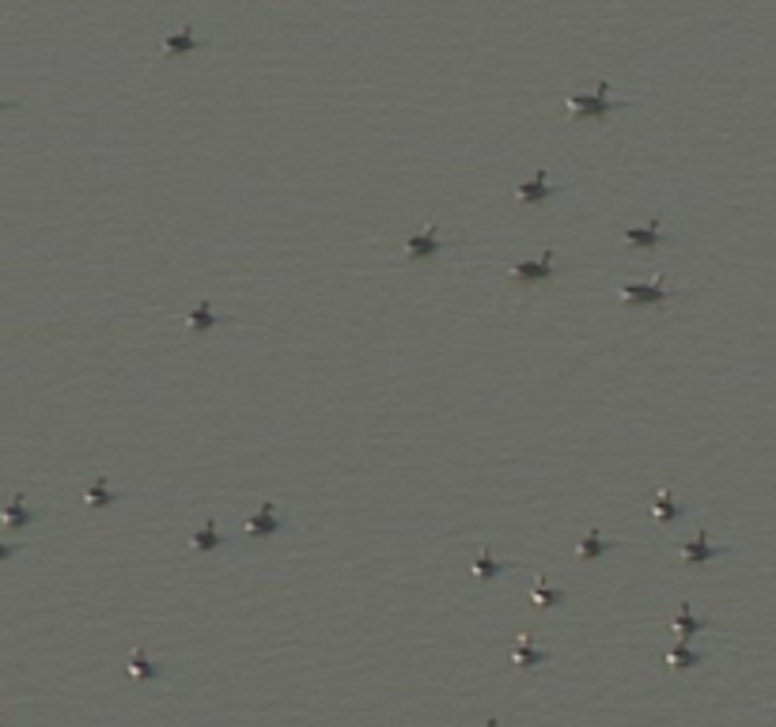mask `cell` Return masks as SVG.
Wrapping results in <instances>:
<instances>
[{
	"label": "cell",
	"mask_w": 776,
	"mask_h": 727,
	"mask_svg": "<svg viewBox=\"0 0 776 727\" xmlns=\"http://www.w3.org/2000/svg\"><path fill=\"white\" fill-rule=\"evenodd\" d=\"M610 87L606 84H598L591 95H572L568 99V114H584V118H602V114H610V110H621L625 102H617V99H610Z\"/></svg>",
	"instance_id": "cell-1"
},
{
	"label": "cell",
	"mask_w": 776,
	"mask_h": 727,
	"mask_svg": "<svg viewBox=\"0 0 776 727\" xmlns=\"http://www.w3.org/2000/svg\"><path fill=\"white\" fill-rule=\"evenodd\" d=\"M447 250V242H443V235L435 228H428V231H420V235H409L406 239V254H409V262H428V258H435V254H443Z\"/></svg>",
	"instance_id": "cell-2"
},
{
	"label": "cell",
	"mask_w": 776,
	"mask_h": 727,
	"mask_svg": "<svg viewBox=\"0 0 776 727\" xmlns=\"http://www.w3.org/2000/svg\"><path fill=\"white\" fill-rule=\"evenodd\" d=\"M553 262H557V254H553V250H545V254H541V262H523V265H515V269H512V280H515V285H538V280H549V277L557 273Z\"/></svg>",
	"instance_id": "cell-3"
},
{
	"label": "cell",
	"mask_w": 776,
	"mask_h": 727,
	"mask_svg": "<svg viewBox=\"0 0 776 727\" xmlns=\"http://www.w3.org/2000/svg\"><path fill=\"white\" fill-rule=\"evenodd\" d=\"M621 296H625L629 303H636V307H659V303L678 300V292L659 288V285H625V288H621Z\"/></svg>",
	"instance_id": "cell-4"
},
{
	"label": "cell",
	"mask_w": 776,
	"mask_h": 727,
	"mask_svg": "<svg viewBox=\"0 0 776 727\" xmlns=\"http://www.w3.org/2000/svg\"><path fill=\"white\" fill-rule=\"evenodd\" d=\"M285 527H288V523L280 519V515L273 512L269 504H265V508H262V512H258V515H250V523H246V535H250V538H265V535H280V530H285Z\"/></svg>",
	"instance_id": "cell-5"
},
{
	"label": "cell",
	"mask_w": 776,
	"mask_h": 727,
	"mask_svg": "<svg viewBox=\"0 0 776 727\" xmlns=\"http://www.w3.org/2000/svg\"><path fill=\"white\" fill-rule=\"evenodd\" d=\"M625 239L633 242V246H640V250H656V246H662V242H674L667 231H659V220H651L648 228H629Z\"/></svg>",
	"instance_id": "cell-6"
},
{
	"label": "cell",
	"mask_w": 776,
	"mask_h": 727,
	"mask_svg": "<svg viewBox=\"0 0 776 727\" xmlns=\"http://www.w3.org/2000/svg\"><path fill=\"white\" fill-rule=\"evenodd\" d=\"M515 193H519V197L527 201V205H534V201H549V197H557V193H561V186H549V182H545V174H538L534 182H523Z\"/></svg>",
	"instance_id": "cell-7"
},
{
	"label": "cell",
	"mask_w": 776,
	"mask_h": 727,
	"mask_svg": "<svg viewBox=\"0 0 776 727\" xmlns=\"http://www.w3.org/2000/svg\"><path fill=\"white\" fill-rule=\"evenodd\" d=\"M220 322H228V314H216L208 303H197V311L190 314V334H205V330H213V326H220Z\"/></svg>",
	"instance_id": "cell-8"
},
{
	"label": "cell",
	"mask_w": 776,
	"mask_h": 727,
	"mask_svg": "<svg viewBox=\"0 0 776 727\" xmlns=\"http://www.w3.org/2000/svg\"><path fill=\"white\" fill-rule=\"evenodd\" d=\"M727 549L723 546H708V538L705 535H697L689 546H685V561L689 564H701V561H712V557H723Z\"/></svg>",
	"instance_id": "cell-9"
},
{
	"label": "cell",
	"mask_w": 776,
	"mask_h": 727,
	"mask_svg": "<svg viewBox=\"0 0 776 727\" xmlns=\"http://www.w3.org/2000/svg\"><path fill=\"white\" fill-rule=\"evenodd\" d=\"M201 46H205L201 38H193L190 30H179V35H171L163 42V53H167V57H174V53H193V50H201Z\"/></svg>",
	"instance_id": "cell-10"
},
{
	"label": "cell",
	"mask_w": 776,
	"mask_h": 727,
	"mask_svg": "<svg viewBox=\"0 0 776 727\" xmlns=\"http://www.w3.org/2000/svg\"><path fill=\"white\" fill-rule=\"evenodd\" d=\"M220 546H228V538H224L213 523H208V527H201L197 535H193V549H201V553H208V549H220Z\"/></svg>",
	"instance_id": "cell-11"
},
{
	"label": "cell",
	"mask_w": 776,
	"mask_h": 727,
	"mask_svg": "<svg viewBox=\"0 0 776 727\" xmlns=\"http://www.w3.org/2000/svg\"><path fill=\"white\" fill-rule=\"evenodd\" d=\"M507 568H512V564H507V561H492V557H489V549H485V553L478 557V561H473V572H478L481 580H496V576H504Z\"/></svg>",
	"instance_id": "cell-12"
},
{
	"label": "cell",
	"mask_w": 776,
	"mask_h": 727,
	"mask_svg": "<svg viewBox=\"0 0 776 727\" xmlns=\"http://www.w3.org/2000/svg\"><path fill=\"white\" fill-rule=\"evenodd\" d=\"M606 549H613V542H606V538H602V535H598V530H591V535H587V538H584V546H579V549H576V557H579V561H591V557H598V553H606Z\"/></svg>",
	"instance_id": "cell-13"
},
{
	"label": "cell",
	"mask_w": 776,
	"mask_h": 727,
	"mask_svg": "<svg viewBox=\"0 0 776 727\" xmlns=\"http://www.w3.org/2000/svg\"><path fill=\"white\" fill-rule=\"evenodd\" d=\"M708 625H712V621H708V618H693L689 606H682V613H678V621H674V629L682 636H693V633H701V629H708Z\"/></svg>",
	"instance_id": "cell-14"
},
{
	"label": "cell",
	"mask_w": 776,
	"mask_h": 727,
	"mask_svg": "<svg viewBox=\"0 0 776 727\" xmlns=\"http://www.w3.org/2000/svg\"><path fill=\"white\" fill-rule=\"evenodd\" d=\"M682 515H685V508L674 504V500H670V492H662V496L656 500V519L659 523H674V519H682Z\"/></svg>",
	"instance_id": "cell-15"
},
{
	"label": "cell",
	"mask_w": 776,
	"mask_h": 727,
	"mask_svg": "<svg viewBox=\"0 0 776 727\" xmlns=\"http://www.w3.org/2000/svg\"><path fill=\"white\" fill-rule=\"evenodd\" d=\"M545 659H549L545 652H534V648L527 644V636H519V648H515V663H519V667H538V663H545Z\"/></svg>",
	"instance_id": "cell-16"
},
{
	"label": "cell",
	"mask_w": 776,
	"mask_h": 727,
	"mask_svg": "<svg viewBox=\"0 0 776 727\" xmlns=\"http://www.w3.org/2000/svg\"><path fill=\"white\" fill-rule=\"evenodd\" d=\"M129 670H133L136 678H159V674H163V670H159L156 663H148V659H144V652H133V659H129Z\"/></svg>",
	"instance_id": "cell-17"
},
{
	"label": "cell",
	"mask_w": 776,
	"mask_h": 727,
	"mask_svg": "<svg viewBox=\"0 0 776 727\" xmlns=\"http://www.w3.org/2000/svg\"><path fill=\"white\" fill-rule=\"evenodd\" d=\"M701 659H705V656H701V652H689V648H674V652H670V667H674V670L697 667Z\"/></svg>",
	"instance_id": "cell-18"
},
{
	"label": "cell",
	"mask_w": 776,
	"mask_h": 727,
	"mask_svg": "<svg viewBox=\"0 0 776 727\" xmlns=\"http://www.w3.org/2000/svg\"><path fill=\"white\" fill-rule=\"evenodd\" d=\"M107 481H95L91 489H87V504H114V500H121L118 492H110V489H102Z\"/></svg>",
	"instance_id": "cell-19"
},
{
	"label": "cell",
	"mask_w": 776,
	"mask_h": 727,
	"mask_svg": "<svg viewBox=\"0 0 776 727\" xmlns=\"http://www.w3.org/2000/svg\"><path fill=\"white\" fill-rule=\"evenodd\" d=\"M564 599H568L564 591H549V587H538V591H534V602L538 606H557V602H564Z\"/></svg>",
	"instance_id": "cell-20"
},
{
	"label": "cell",
	"mask_w": 776,
	"mask_h": 727,
	"mask_svg": "<svg viewBox=\"0 0 776 727\" xmlns=\"http://www.w3.org/2000/svg\"><path fill=\"white\" fill-rule=\"evenodd\" d=\"M30 519H35V515H30V512H23L19 504H15L12 512H8V523H15V527H23V523H30Z\"/></svg>",
	"instance_id": "cell-21"
},
{
	"label": "cell",
	"mask_w": 776,
	"mask_h": 727,
	"mask_svg": "<svg viewBox=\"0 0 776 727\" xmlns=\"http://www.w3.org/2000/svg\"><path fill=\"white\" fill-rule=\"evenodd\" d=\"M8 107H12V102H4V99H0V110H8Z\"/></svg>",
	"instance_id": "cell-22"
},
{
	"label": "cell",
	"mask_w": 776,
	"mask_h": 727,
	"mask_svg": "<svg viewBox=\"0 0 776 727\" xmlns=\"http://www.w3.org/2000/svg\"><path fill=\"white\" fill-rule=\"evenodd\" d=\"M485 727H496V720H489V724H485Z\"/></svg>",
	"instance_id": "cell-23"
}]
</instances>
